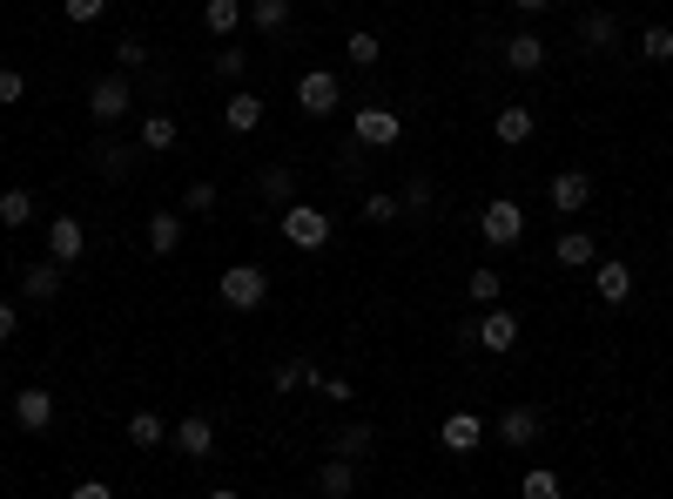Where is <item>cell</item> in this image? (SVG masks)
I'll return each instance as SVG.
<instances>
[{
    "label": "cell",
    "instance_id": "1",
    "mask_svg": "<svg viewBox=\"0 0 673 499\" xmlns=\"http://www.w3.org/2000/svg\"><path fill=\"white\" fill-rule=\"evenodd\" d=\"M129 102H135V82H129L122 68H115V74H101V82L88 88V115H95L101 129H115V122H122V115H129Z\"/></svg>",
    "mask_w": 673,
    "mask_h": 499
},
{
    "label": "cell",
    "instance_id": "2",
    "mask_svg": "<svg viewBox=\"0 0 673 499\" xmlns=\"http://www.w3.org/2000/svg\"><path fill=\"white\" fill-rule=\"evenodd\" d=\"M216 290H223L229 311H256V304L269 297V277H263V263H229Z\"/></svg>",
    "mask_w": 673,
    "mask_h": 499
},
{
    "label": "cell",
    "instance_id": "3",
    "mask_svg": "<svg viewBox=\"0 0 673 499\" xmlns=\"http://www.w3.org/2000/svg\"><path fill=\"white\" fill-rule=\"evenodd\" d=\"M337 95H344V74L337 68H303L297 74V108L303 115H337Z\"/></svg>",
    "mask_w": 673,
    "mask_h": 499
},
{
    "label": "cell",
    "instance_id": "4",
    "mask_svg": "<svg viewBox=\"0 0 673 499\" xmlns=\"http://www.w3.org/2000/svg\"><path fill=\"white\" fill-rule=\"evenodd\" d=\"M479 237H485L492 250H512V243L526 237V210L512 203V197H492V203H485V216H479Z\"/></svg>",
    "mask_w": 673,
    "mask_h": 499
},
{
    "label": "cell",
    "instance_id": "5",
    "mask_svg": "<svg viewBox=\"0 0 673 499\" xmlns=\"http://www.w3.org/2000/svg\"><path fill=\"white\" fill-rule=\"evenodd\" d=\"M284 243L290 250H324L331 243V216L316 210V203H290L284 210Z\"/></svg>",
    "mask_w": 673,
    "mask_h": 499
},
{
    "label": "cell",
    "instance_id": "6",
    "mask_svg": "<svg viewBox=\"0 0 673 499\" xmlns=\"http://www.w3.org/2000/svg\"><path fill=\"white\" fill-rule=\"evenodd\" d=\"M539 439H545V412H539V405H505V412H498V445L532 452Z\"/></svg>",
    "mask_w": 673,
    "mask_h": 499
},
{
    "label": "cell",
    "instance_id": "7",
    "mask_svg": "<svg viewBox=\"0 0 673 499\" xmlns=\"http://www.w3.org/2000/svg\"><path fill=\"white\" fill-rule=\"evenodd\" d=\"M350 135H358L364 148H398L405 122H398V108H358V115H350Z\"/></svg>",
    "mask_w": 673,
    "mask_h": 499
},
{
    "label": "cell",
    "instance_id": "8",
    "mask_svg": "<svg viewBox=\"0 0 673 499\" xmlns=\"http://www.w3.org/2000/svg\"><path fill=\"white\" fill-rule=\"evenodd\" d=\"M169 445H176L182 459H209V452H216V418H209V412H189V418H176Z\"/></svg>",
    "mask_w": 673,
    "mask_h": 499
},
{
    "label": "cell",
    "instance_id": "9",
    "mask_svg": "<svg viewBox=\"0 0 673 499\" xmlns=\"http://www.w3.org/2000/svg\"><path fill=\"white\" fill-rule=\"evenodd\" d=\"M68 290V263H55V257H41V263H27L21 271V297L27 304H55Z\"/></svg>",
    "mask_w": 673,
    "mask_h": 499
},
{
    "label": "cell",
    "instance_id": "10",
    "mask_svg": "<svg viewBox=\"0 0 673 499\" xmlns=\"http://www.w3.org/2000/svg\"><path fill=\"white\" fill-rule=\"evenodd\" d=\"M545 197H552V210H560V216H579V210L592 203V176H586V169H560V176L545 182Z\"/></svg>",
    "mask_w": 673,
    "mask_h": 499
},
{
    "label": "cell",
    "instance_id": "11",
    "mask_svg": "<svg viewBox=\"0 0 673 499\" xmlns=\"http://www.w3.org/2000/svg\"><path fill=\"white\" fill-rule=\"evenodd\" d=\"M512 344H519V318L505 311V304H485V318H479V352H512Z\"/></svg>",
    "mask_w": 673,
    "mask_h": 499
},
{
    "label": "cell",
    "instance_id": "12",
    "mask_svg": "<svg viewBox=\"0 0 673 499\" xmlns=\"http://www.w3.org/2000/svg\"><path fill=\"white\" fill-rule=\"evenodd\" d=\"M14 426H21V432H48V426H55V392H41V385L14 392Z\"/></svg>",
    "mask_w": 673,
    "mask_h": 499
},
{
    "label": "cell",
    "instance_id": "13",
    "mask_svg": "<svg viewBox=\"0 0 673 499\" xmlns=\"http://www.w3.org/2000/svg\"><path fill=\"white\" fill-rule=\"evenodd\" d=\"M182 237H189V229H182V216H176V210H155V216H148V229H142L148 257H176V250H182Z\"/></svg>",
    "mask_w": 673,
    "mask_h": 499
},
{
    "label": "cell",
    "instance_id": "14",
    "mask_svg": "<svg viewBox=\"0 0 673 499\" xmlns=\"http://www.w3.org/2000/svg\"><path fill=\"white\" fill-rule=\"evenodd\" d=\"M82 250H88V229L74 223V216H55L48 223V257L55 263H82Z\"/></svg>",
    "mask_w": 673,
    "mask_h": 499
},
{
    "label": "cell",
    "instance_id": "15",
    "mask_svg": "<svg viewBox=\"0 0 673 499\" xmlns=\"http://www.w3.org/2000/svg\"><path fill=\"white\" fill-rule=\"evenodd\" d=\"M592 290H600V304H626L633 297V271L620 257H600V263H592Z\"/></svg>",
    "mask_w": 673,
    "mask_h": 499
},
{
    "label": "cell",
    "instance_id": "16",
    "mask_svg": "<svg viewBox=\"0 0 673 499\" xmlns=\"http://www.w3.org/2000/svg\"><path fill=\"white\" fill-rule=\"evenodd\" d=\"M552 257H560L566 271H592V263H600V237H592V229H566V237L552 243Z\"/></svg>",
    "mask_w": 673,
    "mask_h": 499
},
{
    "label": "cell",
    "instance_id": "17",
    "mask_svg": "<svg viewBox=\"0 0 673 499\" xmlns=\"http://www.w3.org/2000/svg\"><path fill=\"white\" fill-rule=\"evenodd\" d=\"M223 129H229V135H256V129H263V95L236 88V95H229V108H223Z\"/></svg>",
    "mask_w": 673,
    "mask_h": 499
},
{
    "label": "cell",
    "instance_id": "18",
    "mask_svg": "<svg viewBox=\"0 0 673 499\" xmlns=\"http://www.w3.org/2000/svg\"><path fill=\"white\" fill-rule=\"evenodd\" d=\"M438 439H445V452H479L485 445V418L479 412H452Z\"/></svg>",
    "mask_w": 673,
    "mask_h": 499
},
{
    "label": "cell",
    "instance_id": "19",
    "mask_svg": "<svg viewBox=\"0 0 673 499\" xmlns=\"http://www.w3.org/2000/svg\"><path fill=\"white\" fill-rule=\"evenodd\" d=\"M505 68H512V74H539V68H545V41H539L532 27H519V34L505 41Z\"/></svg>",
    "mask_w": 673,
    "mask_h": 499
},
{
    "label": "cell",
    "instance_id": "20",
    "mask_svg": "<svg viewBox=\"0 0 673 499\" xmlns=\"http://www.w3.org/2000/svg\"><path fill=\"white\" fill-rule=\"evenodd\" d=\"M579 48H592V55L620 48V21H613L606 8H586V14H579Z\"/></svg>",
    "mask_w": 673,
    "mask_h": 499
},
{
    "label": "cell",
    "instance_id": "21",
    "mask_svg": "<svg viewBox=\"0 0 673 499\" xmlns=\"http://www.w3.org/2000/svg\"><path fill=\"white\" fill-rule=\"evenodd\" d=\"M256 197H263L269 210H290V203H297V169H284V163H269V169L256 176Z\"/></svg>",
    "mask_w": 673,
    "mask_h": 499
},
{
    "label": "cell",
    "instance_id": "22",
    "mask_svg": "<svg viewBox=\"0 0 673 499\" xmlns=\"http://www.w3.org/2000/svg\"><path fill=\"white\" fill-rule=\"evenodd\" d=\"M290 0H250V27L256 34H269V41H284V34H290Z\"/></svg>",
    "mask_w": 673,
    "mask_h": 499
},
{
    "label": "cell",
    "instance_id": "23",
    "mask_svg": "<svg viewBox=\"0 0 673 499\" xmlns=\"http://www.w3.org/2000/svg\"><path fill=\"white\" fill-rule=\"evenodd\" d=\"M243 21H250V8H243V0H203V27L216 34V41H229V34L243 27Z\"/></svg>",
    "mask_w": 673,
    "mask_h": 499
},
{
    "label": "cell",
    "instance_id": "24",
    "mask_svg": "<svg viewBox=\"0 0 673 499\" xmlns=\"http://www.w3.org/2000/svg\"><path fill=\"white\" fill-rule=\"evenodd\" d=\"M135 142L148 148V156H169V148L182 142V129L169 122V115H142V129H135Z\"/></svg>",
    "mask_w": 673,
    "mask_h": 499
},
{
    "label": "cell",
    "instance_id": "25",
    "mask_svg": "<svg viewBox=\"0 0 673 499\" xmlns=\"http://www.w3.org/2000/svg\"><path fill=\"white\" fill-rule=\"evenodd\" d=\"M95 169H101L108 182H122V176L135 169V148H129V142H115V135H101V142H95Z\"/></svg>",
    "mask_w": 673,
    "mask_h": 499
},
{
    "label": "cell",
    "instance_id": "26",
    "mask_svg": "<svg viewBox=\"0 0 673 499\" xmlns=\"http://www.w3.org/2000/svg\"><path fill=\"white\" fill-rule=\"evenodd\" d=\"M492 135H498L505 148H519V142H532V108H519V102H512V108H498V122H492Z\"/></svg>",
    "mask_w": 673,
    "mask_h": 499
},
{
    "label": "cell",
    "instance_id": "27",
    "mask_svg": "<svg viewBox=\"0 0 673 499\" xmlns=\"http://www.w3.org/2000/svg\"><path fill=\"white\" fill-rule=\"evenodd\" d=\"M316 492H331V499H350V492H358V459H331V466L316 473Z\"/></svg>",
    "mask_w": 673,
    "mask_h": 499
},
{
    "label": "cell",
    "instance_id": "28",
    "mask_svg": "<svg viewBox=\"0 0 673 499\" xmlns=\"http://www.w3.org/2000/svg\"><path fill=\"white\" fill-rule=\"evenodd\" d=\"M129 445H135V452H155V445H169V426H163V412H135V418H129Z\"/></svg>",
    "mask_w": 673,
    "mask_h": 499
},
{
    "label": "cell",
    "instance_id": "29",
    "mask_svg": "<svg viewBox=\"0 0 673 499\" xmlns=\"http://www.w3.org/2000/svg\"><path fill=\"white\" fill-rule=\"evenodd\" d=\"M310 371H316L310 358H284V365L269 371V385H276V399H290V392H303V385H310Z\"/></svg>",
    "mask_w": 673,
    "mask_h": 499
},
{
    "label": "cell",
    "instance_id": "30",
    "mask_svg": "<svg viewBox=\"0 0 673 499\" xmlns=\"http://www.w3.org/2000/svg\"><path fill=\"white\" fill-rule=\"evenodd\" d=\"M0 223H8V229H27V223H34V197H27L21 182L0 189Z\"/></svg>",
    "mask_w": 673,
    "mask_h": 499
},
{
    "label": "cell",
    "instance_id": "31",
    "mask_svg": "<svg viewBox=\"0 0 673 499\" xmlns=\"http://www.w3.org/2000/svg\"><path fill=\"white\" fill-rule=\"evenodd\" d=\"M519 492H526V499H560V492H566V479L552 473V466H532V473L519 479Z\"/></svg>",
    "mask_w": 673,
    "mask_h": 499
},
{
    "label": "cell",
    "instance_id": "32",
    "mask_svg": "<svg viewBox=\"0 0 673 499\" xmlns=\"http://www.w3.org/2000/svg\"><path fill=\"white\" fill-rule=\"evenodd\" d=\"M344 55H350V68H377V55H384V41H377V34H371V27H358V34H350V41H344Z\"/></svg>",
    "mask_w": 673,
    "mask_h": 499
},
{
    "label": "cell",
    "instance_id": "33",
    "mask_svg": "<svg viewBox=\"0 0 673 499\" xmlns=\"http://www.w3.org/2000/svg\"><path fill=\"white\" fill-rule=\"evenodd\" d=\"M371 439H377L371 426H344V432L331 439V452H337V459H364V452H371Z\"/></svg>",
    "mask_w": 673,
    "mask_h": 499
},
{
    "label": "cell",
    "instance_id": "34",
    "mask_svg": "<svg viewBox=\"0 0 673 499\" xmlns=\"http://www.w3.org/2000/svg\"><path fill=\"white\" fill-rule=\"evenodd\" d=\"M398 216H405V203L390 197V189H371L364 197V223H398Z\"/></svg>",
    "mask_w": 673,
    "mask_h": 499
},
{
    "label": "cell",
    "instance_id": "35",
    "mask_svg": "<svg viewBox=\"0 0 673 499\" xmlns=\"http://www.w3.org/2000/svg\"><path fill=\"white\" fill-rule=\"evenodd\" d=\"M209 74H223V82H236V74H250V55L236 48V41H223V48H216V61H209Z\"/></svg>",
    "mask_w": 673,
    "mask_h": 499
},
{
    "label": "cell",
    "instance_id": "36",
    "mask_svg": "<svg viewBox=\"0 0 673 499\" xmlns=\"http://www.w3.org/2000/svg\"><path fill=\"white\" fill-rule=\"evenodd\" d=\"M640 55H647V61H673V27H666V21H653V27L640 34Z\"/></svg>",
    "mask_w": 673,
    "mask_h": 499
},
{
    "label": "cell",
    "instance_id": "37",
    "mask_svg": "<svg viewBox=\"0 0 673 499\" xmlns=\"http://www.w3.org/2000/svg\"><path fill=\"white\" fill-rule=\"evenodd\" d=\"M398 203H405L411 216H424L431 203H438V189H431V176H411V182H405V197H398Z\"/></svg>",
    "mask_w": 673,
    "mask_h": 499
},
{
    "label": "cell",
    "instance_id": "38",
    "mask_svg": "<svg viewBox=\"0 0 673 499\" xmlns=\"http://www.w3.org/2000/svg\"><path fill=\"white\" fill-rule=\"evenodd\" d=\"M364 163H371V148H364L358 135H344V142H337V169H344V176H364Z\"/></svg>",
    "mask_w": 673,
    "mask_h": 499
},
{
    "label": "cell",
    "instance_id": "39",
    "mask_svg": "<svg viewBox=\"0 0 673 499\" xmlns=\"http://www.w3.org/2000/svg\"><path fill=\"white\" fill-rule=\"evenodd\" d=\"M498 290H505L498 271H471V277H465V297H471V304H498Z\"/></svg>",
    "mask_w": 673,
    "mask_h": 499
},
{
    "label": "cell",
    "instance_id": "40",
    "mask_svg": "<svg viewBox=\"0 0 673 499\" xmlns=\"http://www.w3.org/2000/svg\"><path fill=\"white\" fill-rule=\"evenodd\" d=\"M115 68H148V41H142V34H122V41H115Z\"/></svg>",
    "mask_w": 673,
    "mask_h": 499
},
{
    "label": "cell",
    "instance_id": "41",
    "mask_svg": "<svg viewBox=\"0 0 673 499\" xmlns=\"http://www.w3.org/2000/svg\"><path fill=\"white\" fill-rule=\"evenodd\" d=\"M182 203H189L195 216H209V210H216V182H189V189H182Z\"/></svg>",
    "mask_w": 673,
    "mask_h": 499
},
{
    "label": "cell",
    "instance_id": "42",
    "mask_svg": "<svg viewBox=\"0 0 673 499\" xmlns=\"http://www.w3.org/2000/svg\"><path fill=\"white\" fill-rule=\"evenodd\" d=\"M21 95H27V74L21 68H0V108H14Z\"/></svg>",
    "mask_w": 673,
    "mask_h": 499
},
{
    "label": "cell",
    "instance_id": "43",
    "mask_svg": "<svg viewBox=\"0 0 673 499\" xmlns=\"http://www.w3.org/2000/svg\"><path fill=\"white\" fill-rule=\"evenodd\" d=\"M310 385L324 392V399H337V405H350V378H324V371H310Z\"/></svg>",
    "mask_w": 673,
    "mask_h": 499
},
{
    "label": "cell",
    "instance_id": "44",
    "mask_svg": "<svg viewBox=\"0 0 673 499\" xmlns=\"http://www.w3.org/2000/svg\"><path fill=\"white\" fill-rule=\"evenodd\" d=\"M108 0H68V21H101Z\"/></svg>",
    "mask_w": 673,
    "mask_h": 499
},
{
    "label": "cell",
    "instance_id": "45",
    "mask_svg": "<svg viewBox=\"0 0 673 499\" xmlns=\"http://www.w3.org/2000/svg\"><path fill=\"white\" fill-rule=\"evenodd\" d=\"M21 331V311H14V297H0V344H8Z\"/></svg>",
    "mask_w": 673,
    "mask_h": 499
},
{
    "label": "cell",
    "instance_id": "46",
    "mask_svg": "<svg viewBox=\"0 0 673 499\" xmlns=\"http://www.w3.org/2000/svg\"><path fill=\"white\" fill-rule=\"evenodd\" d=\"M512 8H519V14H545V8H552V0H512Z\"/></svg>",
    "mask_w": 673,
    "mask_h": 499
}]
</instances>
